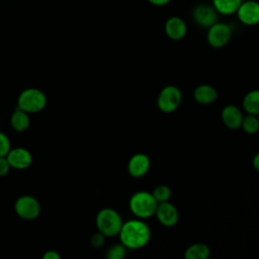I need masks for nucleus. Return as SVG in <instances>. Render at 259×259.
<instances>
[{
    "instance_id": "obj_23",
    "label": "nucleus",
    "mask_w": 259,
    "mask_h": 259,
    "mask_svg": "<svg viewBox=\"0 0 259 259\" xmlns=\"http://www.w3.org/2000/svg\"><path fill=\"white\" fill-rule=\"evenodd\" d=\"M10 149H11V144H10L9 138L7 137L6 134L0 132V157L6 156Z\"/></svg>"
},
{
    "instance_id": "obj_7",
    "label": "nucleus",
    "mask_w": 259,
    "mask_h": 259,
    "mask_svg": "<svg viewBox=\"0 0 259 259\" xmlns=\"http://www.w3.org/2000/svg\"><path fill=\"white\" fill-rule=\"evenodd\" d=\"M232 29L229 24L217 21L208 27L206 39L213 48H222L227 45L231 38Z\"/></svg>"
},
{
    "instance_id": "obj_28",
    "label": "nucleus",
    "mask_w": 259,
    "mask_h": 259,
    "mask_svg": "<svg viewBox=\"0 0 259 259\" xmlns=\"http://www.w3.org/2000/svg\"><path fill=\"white\" fill-rule=\"evenodd\" d=\"M253 165H254V168L258 171L259 170V154H256L254 159H253Z\"/></svg>"
},
{
    "instance_id": "obj_12",
    "label": "nucleus",
    "mask_w": 259,
    "mask_h": 259,
    "mask_svg": "<svg viewBox=\"0 0 259 259\" xmlns=\"http://www.w3.org/2000/svg\"><path fill=\"white\" fill-rule=\"evenodd\" d=\"M150 168V159L146 154L138 153L132 156L127 163V171L133 177L144 176Z\"/></svg>"
},
{
    "instance_id": "obj_5",
    "label": "nucleus",
    "mask_w": 259,
    "mask_h": 259,
    "mask_svg": "<svg viewBox=\"0 0 259 259\" xmlns=\"http://www.w3.org/2000/svg\"><path fill=\"white\" fill-rule=\"evenodd\" d=\"M16 214L26 221L36 219L40 213V204L38 200L31 195H21L14 203Z\"/></svg>"
},
{
    "instance_id": "obj_16",
    "label": "nucleus",
    "mask_w": 259,
    "mask_h": 259,
    "mask_svg": "<svg viewBox=\"0 0 259 259\" xmlns=\"http://www.w3.org/2000/svg\"><path fill=\"white\" fill-rule=\"evenodd\" d=\"M30 123V118L27 112L17 108L11 114L10 124L16 132H24L28 128Z\"/></svg>"
},
{
    "instance_id": "obj_26",
    "label": "nucleus",
    "mask_w": 259,
    "mask_h": 259,
    "mask_svg": "<svg viewBox=\"0 0 259 259\" xmlns=\"http://www.w3.org/2000/svg\"><path fill=\"white\" fill-rule=\"evenodd\" d=\"M44 259H60L61 256L60 254L55 251V250H48L44 255H42Z\"/></svg>"
},
{
    "instance_id": "obj_2",
    "label": "nucleus",
    "mask_w": 259,
    "mask_h": 259,
    "mask_svg": "<svg viewBox=\"0 0 259 259\" xmlns=\"http://www.w3.org/2000/svg\"><path fill=\"white\" fill-rule=\"evenodd\" d=\"M120 214L113 208L105 207L98 211L96 215V226L98 232L105 237H113L118 235L122 226Z\"/></svg>"
},
{
    "instance_id": "obj_20",
    "label": "nucleus",
    "mask_w": 259,
    "mask_h": 259,
    "mask_svg": "<svg viewBox=\"0 0 259 259\" xmlns=\"http://www.w3.org/2000/svg\"><path fill=\"white\" fill-rule=\"evenodd\" d=\"M241 126L248 134L257 133L258 130H259V120L257 118V115L248 114L246 116H243Z\"/></svg>"
},
{
    "instance_id": "obj_27",
    "label": "nucleus",
    "mask_w": 259,
    "mask_h": 259,
    "mask_svg": "<svg viewBox=\"0 0 259 259\" xmlns=\"http://www.w3.org/2000/svg\"><path fill=\"white\" fill-rule=\"evenodd\" d=\"M147 1L155 6H164V5L168 4L171 0H147Z\"/></svg>"
},
{
    "instance_id": "obj_8",
    "label": "nucleus",
    "mask_w": 259,
    "mask_h": 259,
    "mask_svg": "<svg viewBox=\"0 0 259 259\" xmlns=\"http://www.w3.org/2000/svg\"><path fill=\"white\" fill-rule=\"evenodd\" d=\"M193 20L202 27L208 28L218 21V11L212 5L206 3L196 4L191 11Z\"/></svg>"
},
{
    "instance_id": "obj_9",
    "label": "nucleus",
    "mask_w": 259,
    "mask_h": 259,
    "mask_svg": "<svg viewBox=\"0 0 259 259\" xmlns=\"http://www.w3.org/2000/svg\"><path fill=\"white\" fill-rule=\"evenodd\" d=\"M235 13L242 23L255 25L259 21V4L255 0L242 1Z\"/></svg>"
},
{
    "instance_id": "obj_3",
    "label": "nucleus",
    "mask_w": 259,
    "mask_h": 259,
    "mask_svg": "<svg viewBox=\"0 0 259 259\" xmlns=\"http://www.w3.org/2000/svg\"><path fill=\"white\" fill-rule=\"evenodd\" d=\"M157 200L154 198L153 194L148 191H137L130 198V208L132 212L140 218L146 219L155 214L157 207Z\"/></svg>"
},
{
    "instance_id": "obj_6",
    "label": "nucleus",
    "mask_w": 259,
    "mask_h": 259,
    "mask_svg": "<svg viewBox=\"0 0 259 259\" xmlns=\"http://www.w3.org/2000/svg\"><path fill=\"white\" fill-rule=\"evenodd\" d=\"M181 99V91L176 86L168 85L160 91L157 99V104L161 111L169 113L174 111L180 105Z\"/></svg>"
},
{
    "instance_id": "obj_25",
    "label": "nucleus",
    "mask_w": 259,
    "mask_h": 259,
    "mask_svg": "<svg viewBox=\"0 0 259 259\" xmlns=\"http://www.w3.org/2000/svg\"><path fill=\"white\" fill-rule=\"evenodd\" d=\"M10 165L5 156L0 157V176H5L10 169Z\"/></svg>"
},
{
    "instance_id": "obj_19",
    "label": "nucleus",
    "mask_w": 259,
    "mask_h": 259,
    "mask_svg": "<svg viewBox=\"0 0 259 259\" xmlns=\"http://www.w3.org/2000/svg\"><path fill=\"white\" fill-rule=\"evenodd\" d=\"M243 107L248 114L258 115L259 113V92L253 90L248 92L243 99Z\"/></svg>"
},
{
    "instance_id": "obj_24",
    "label": "nucleus",
    "mask_w": 259,
    "mask_h": 259,
    "mask_svg": "<svg viewBox=\"0 0 259 259\" xmlns=\"http://www.w3.org/2000/svg\"><path fill=\"white\" fill-rule=\"evenodd\" d=\"M104 239H105V236L100 232H98L91 237V245L93 247H100L103 245Z\"/></svg>"
},
{
    "instance_id": "obj_4",
    "label": "nucleus",
    "mask_w": 259,
    "mask_h": 259,
    "mask_svg": "<svg viewBox=\"0 0 259 259\" xmlns=\"http://www.w3.org/2000/svg\"><path fill=\"white\" fill-rule=\"evenodd\" d=\"M46 104V94L36 88L24 89L20 92L17 98V108L27 113L38 112L45 108Z\"/></svg>"
},
{
    "instance_id": "obj_18",
    "label": "nucleus",
    "mask_w": 259,
    "mask_h": 259,
    "mask_svg": "<svg viewBox=\"0 0 259 259\" xmlns=\"http://www.w3.org/2000/svg\"><path fill=\"white\" fill-rule=\"evenodd\" d=\"M243 0H212V6L223 15L234 14Z\"/></svg>"
},
{
    "instance_id": "obj_21",
    "label": "nucleus",
    "mask_w": 259,
    "mask_h": 259,
    "mask_svg": "<svg viewBox=\"0 0 259 259\" xmlns=\"http://www.w3.org/2000/svg\"><path fill=\"white\" fill-rule=\"evenodd\" d=\"M157 202L167 201L171 196V189L167 185H158L152 192Z\"/></svg>"
},
{
    "instance_id": "obj_13",
    "label": "nucleus",
    "mask_w": 259,
    "mask_h": 259,
    "mask_svg": "<svg viewBox=\"0 0 259 259\" xmlns=\"http://www.w3.org/2000/svg\"><path fill=\"white\" fill-rule=\"evenodd\" d=\"M187 26L185 21L178 16H171L165 22V32L173 40H179L186 34Z\"/></svg>"
},
{
    "instance_id": "obj_1",
    "label": "nucleus",
    "mask_w": 259,
    "mask_h": 259,
    "mask_svg": "<svg viewBox=\"0 0 259 259\" xmlns=\"http://www.w3.org/2000/svg\"><path fill=\"white\" fill-rule=\"evenodd\" d=\"M118 236L125 248L139 249L148 244L151 239V231L143 221L131 220L122 223Z\"/></svg>"
},
{
    "instance_id": "obj_10",
    "label": "nucleus",
    "mask_w": 259,
    "mask_h": 259,
    "mask_svg": "<svg viewBox=\"0 0 259 259\" xmlns=\"http://www.w3.org/2000/svg\"><path fill=\"white\" fill-rule=\"evenodd\" d=\"M10 167L18 170L26 169L32 162V156L30 152L25 148H13L10 149L5 156Z\"/></svg>"
},
{
    "instance_id": "obj_11",
    "label": "nucleus",
    "mask_w": 259,
    "mask_h": 259,
    "mask_svg": "<svg viewBox=\"0 0 259 259\" xmlns=\"http://www.w3.org/2000/svg\"><path fill=\"white\" fill-rule=\"evenodd\" d=\"M155 214L158 221L164 225L165 227H172L174 226L179 219V213L177 208L174 204L167 201L158 202Z\"/></svg>"
},
{
    "instance_id": "obj_15",
    "label": "nucleus",
    "mask_w": 259,
    "mask_h": 259,
    "mask_svg": "<svg viewBox=\"0 0 259 259\" xmlns=\"http://www.w3.org/2000/svg\"><path fill=\"white\" fill-rule=\"evenodd\" d=\"M217 96L218 92L214 89V87L207 84L197 86L193 92L194 99L201 104H209L213 102L217 99Z\"/></svg>"
},
{
    "instance_id": "obj_17",
    "label": "nucleus",
    "mask_w": 259,
    "mask_h": 259,
    "mask_svg": "<svg viewBox=\"0 0 259 259\" xmlns=\"http://www.w3.org/2000/svg\"><path fill=\"white\" fill-rule=\"evenodd\" d=\"M210 254V250L207 245L203 243H196L190 245L184 253L186 259H206Z\"/></svg>"
},
{
    "instance_id": "obj_22",
    "label": "nucleus",
    "mask_w": 259,
    "mask_h": 259,
    "mask_svg": "<svg viewBox=\"0 0 259 259\" xmlns=\"http://www.w3.org/2000/svg\"><path fill=\"white\" fill-rule=\"evenodd\" d=\"M125 256V247L122 244L111 246L106 253L108 259H122Z\"/></svg>"
},
{
    "instance_id": "obj_14",
    "label": "nucleus",
    "mask_w": 259,
    "mask_h": 259,
    "mask_svg": "<svg viewBox=\"0 0 259 259\" xmlns=\"http://www.w3.org/2000/svg\"><path fill=\"white\" fill-rule=\"evenodd\" d=\"M222 119L226 126L231 130H237L241 126L243 113L236 105L229 104L222 110Z\"/></svg>"
}]
</instances>
